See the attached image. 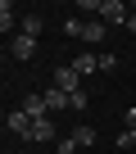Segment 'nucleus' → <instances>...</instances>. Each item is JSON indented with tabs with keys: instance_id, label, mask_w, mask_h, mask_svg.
<instances>
[{
	"instance_id": "obj_1",
	"label": "nucleus",
	"mask_w": 136,
	"mask_h": 154,
	"mask_svg": "<svg viewBox=\"0 0 136 154\" xmlns=\"http://www.w3.org/2000/svg\"><path fill=\"white\" fill-rule=\"evenodd\" d=\"M50 86H59L63 95H77V91H82V72H77L73 63H59L54 77H50Z\"/></svg>"
},
{
	"instance_id": "obj_2",
	"label": "nucleus",
	"mask_w": 136,
	"mask_h": 154,
	"mask_svg": "<svg viewBox=\"0 0 136 154\" xmlns=\"http://www.w3.org/2000/svg\"><path fill=\"white\" fill-rule=\"evenodd\" d=\"M127 18H131V5H122V0H104V5H100V23L104 27H113V23L127 27Z\"/></svg>"
},
{
	"instance_id": "obj_3",
	"label": "nucleus",
	"mask_w": 136,
	"mask_h": 154,
	"mask_svg": "<svg viewBox=\"0 0 136 154\" xmlns=\"http://www.w3.org/2000/svg\"><path fill=\"white\" fill-rule=\"evenodd\" d=\"M18 109H23L32 122H45V118H50V104H45V95H36V91H32V95H23V104H18Z\"/></svg>"
},
{
	"instance_id": "obj_4",
	"label": "nucleus",
	"mask_w": 136,
	"mask_h": 154,
	"mask_svg": "<svg viewBox=\"0 0 136 154\" xmlns=\"http://www.w3.org/2000/svg\"><path fill=\"white\" fill-rule=\"evenodd\" d=\"M9 54H14V59H32V54H36V41H32V36H23V32H18V36H14V41H9Z\"/></svg>"
},
{
	"instance_id": "obj_5",
	"label": "nucleus",
	"mask_w": 136,
	"mask_h": 154,
	"mask_svg": "<svg viewBox=\"0 0 136 154\" xmlns=\"http://www.w3.org/2000/svg\"><path fill=\"white\" fill-rule=\"evenodd\" d=\"M5 122H9V131H14V136H23V140H27V136H32V118H27V113H23V109H14V113H9V118H5Z\"/></svg>"
},
{
	"instance_id": "obj_6",
	"label": "nucleus",
	"mask_w": 136,
	"mask_h": 154,
	"mask_svg": "<svg viewBox=\"0 0 136 154\" xmlns=\"http://www.w3.org/2000/svg\"><path fill=\"white\" fill-rule=\"evenodd\" d=\"M18 23H23V18H18V9L9 5V0H0V32H5V36H9V32H14Z\"/></svg>"
},
{
	"instance_id": "obj_7",
	"label": "nucleus",
	"mask_w": 136,
	"mask_h": 154,
	"mask_svg": "<svg viewBox=\"0 0 136 154\" xmlns=\"http://www.w3.org/2000/svg\"><path fill=\"white\" fill-rule=\"evenodd\" d=\"M18 32H23V36H32V41H36V36H41V32H45V18H41V14H23V23H18Z\"/></svg>"
},
{
	"instance_id": "obj_8",
	"label": "nucleus",
	"mask_w": 136,
	"mask_h": 154,
	"mask_svg": "<svg viewBox=\"0 0 136 154\" xmlns=\"http://www.w3.org/2000/svg\"><path fill=\"white\" fill-rule=\"evenodd\" d=\"M104 32H109V27H104L100 18H91V23H82V41H86V45H100V41H104Z\"/></svg>"
},
{
	"instance_id": "obj_9",
	"label": "nucleus",
	"mask_w": 136,
	"mask_h": 154,
	"mask_svg": "<svg viewBox=\"0 0 136 154\" xmlns=\"http://www.w3.org/2000/svg\"><path fill=\"white\" fill-rule=\"evenodd\" d=\"M73 68H77L82 77H86V72H100V54H91V50H82V54L73 59Z\"/></svg>"
},
{
	"instance_id": "obj_10",
	"label": "nucleus",
	"mask_w": 136,
	"mask_h": 154,
	"mask_svg": "<svg viewBox=\"0 0 136 154\" xmlns=\"http://www.w3.org/2000/svg\"><path fill=\"white\" fill-rule=\"evenodd\" d=\"M41 95H45V104H50V113H63V109H68V95H63L59 86H45Z\"/></svg>"
},
{
	"instance_id": "obj_11",
	"label": "nucleus",
	"mask_w": 136,
	"mask_h": 154,
	"mask_svg": "<svg viewBox=\"0 0 136 154\" xmlns=\"http://www.w3.org/2000/svg\"><path fill=\"white\" fill-rule=\"evenodd\" d=\"M27 140H36V145H45V140H54V122L45 118V122H32V136Z\"/></svg>"
},
{
	"instance_id": "obj_12",
	"label": "nucleus",
	"mask_w": 136,
	"mask_h": 154,
	"mask_svg": "<svg viewBox=\"0 0 136 154\" xmlns=\"http://www.w3.org/2000/svg\"><path fill=\"white\" fill-rule=\"evenodd\" d=\"M73 140H77V149H86V145H95V127H86V122H77V127H73Z\"/></svg>"
},
{
	"instance_id": "obj_13",
	"label": "nucleus",
	"mask_w": 136,
	"mask_h": 154,
	"mask_svg": "<svg viewBox=\"0 0 136 154\" xmlns=\"http://www.w3.org/2000/svg\"><path fill=\"white\" fill-rule=\"evenodd\" d=\"M86 104H91V95H86V91H77V95H68V109H73V113H86Z\"/></svg>"
},
{
	"instance_id": "obj_14",
	"label": "nucleus",
	"mask_w": 136,
	"mask_h": 154,
	"mask_svg": "<svg viewBox=\"0 0 136 154\" xmlns=\"http://www.w3.org/2000/svg\"><path fill=\"white\" fill-rule=\"evenodd\" d=\"M118 68V54L113 50H100V72H113Z\"/></svg>"
},
{
	"instance_id": "obj_15",
	"label": "nucleus",
	"mask_w": 136,
	"mask_h": 154,
	"mask_svg": "<svg viewBox=\"0 0 136 154\" xmlns=\"http://www.w3.org/2000/svg\"><path fill=\"white\" fill-rule=\"evenodd\" d=\"M131 145H136V127H122L118 131V149H131Z\"/></svg>"
},
{
	"instance_id": "obj_16",
	"label": "nucleus",
	"mask_w": 136,
	"mask_h": 154,
	"mask_svg": "<svg viewBox=\"0 0 136 154\" xmlns=\"http://www.w3.org/2000/svg\"><path fill=\"white\" fill-rule=\"evenodd\" d=\"M122 122H127V127H136V109H127V113H122Z\"/></svg>"
},
{
	"instance_id": "obj_17",
	"label": "nucleus",
	"mask_w": 136,
	"mask_h": 154,
	"mask_svg": "<svg viewBox=\"0 0 136 154\" xmlns=\"http://www.w3.org/2000/svg\"><path fill=\"white\" fill-rule=\"evenodd\" d=\"M127 32H136V5H131V18H127Z\"/></svg>"
}]
</instances>
